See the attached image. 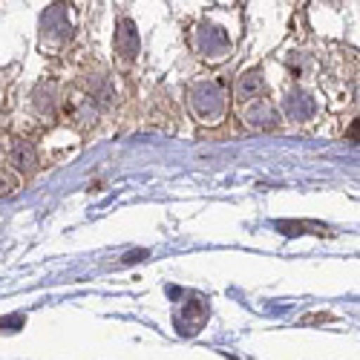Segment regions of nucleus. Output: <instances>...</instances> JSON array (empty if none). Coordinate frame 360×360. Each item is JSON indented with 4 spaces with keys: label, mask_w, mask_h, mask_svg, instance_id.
Returning <instances> with one entry per match:
<instances>
[{
    "label": "nucleus",
    "mask_w": 360,
    "mask_h": 360,
    "mask_svg": "<svg viewBox=\"0 0 360 360\" xmlns=\"http://www.w3.org/2000/svg\"><path fill=\"white\" fill-rule=\"evenodd\" d=\"M6 326H23V317H20V314H15V317L0 320V328H6Z\"/></svg>",
    "instance_id": "nucleus-2"
},
{
    "label": "nucleus",
    "mask_w": 360,
    "mask_h": 360,
    "mask_svg": "<svg viewBox=\"0 0 360 360\" xmlns=\"http://www.w3.org/2000/svg\"><path fill=\"white\" fill-rule=\"evenodd\" d=\"M12 162H15V167L18 170H26V173H32L35 170V150L29 147L26 141H18L15 144V150H12Z\"/></svg>",
    "instance_id": "nucleus-1"
}]
</instances>
